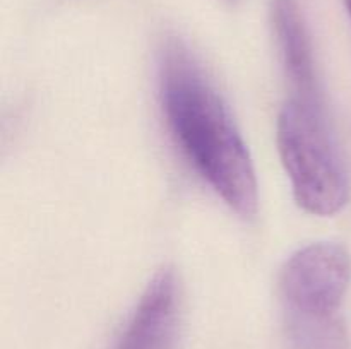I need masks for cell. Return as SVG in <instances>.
Returning a JSON list of instances; mask_svg holds the SVG:
<instances>
[{
    "label": "cell",
    "instance_id": "obj_1",
    "mask_svg": "<svg viewBox=\"0 0 351 349\" xmlns=\"http://www.w3.org/2000/svg\"><path fill=\"white\" fill-rule=\"evenodd\" d=\"M160 98L168 129L199 177L242 218L259 205L256 168L228 106L180 38L160 51Z\"/></svg>",
    "mask_w": 351,
    "mask_h": 349
},
{
    "label": "cell",
    "instance_id": "obj_2",
    "mask_svg": "<svg viewBox=\"0 0 351 349\" xmlns=\"http://www.w3.org/2000/svg\"><path fill=\"white\" fill-rule=\"evenodd\" d=\"M276 142L297 204L308 214H338L350 201V181L324 98L290 96L278 115Z\"/></svg>",
    "mask_w": 351,
    "mask_h": 349
},
{
    "label": "cell",
    "instance_id": "obj_3",
    "mask_svg": "<svg viewBox=\"0 0 351 349\" xmlns=\"http://www.w3.org/2000/svg\"><path fill=\"white\" fill-rule=\"evenodd\" d=\"M351 284V255L335 242H317L298 248L280 274L283 310L341 311Z\"/></svg>",
    "mask_w": 351,
    "mask_h": 349
},
{
    "label": "cell",
    "instance_id": "obj_4",
    "mask_svg": "<svg viewBox=\"0 0 351 349\" xmlns=\"http://www.w3.org/2000/svg\"><path fill=\"white\" fill-rule=\"evenodd\" d=\"M180 320V286L171 267L147 283L115 349H171Z\"/></svg>",
    "mask_w": 351,
    "mask_h": 349
},
{
    "label": "cell",
    "instance_id": "obj_5",
    "mask_svg": "<svg viewBox=\"0 0 351 349\" xmlns=\"http://www.w3.org/2000/svg\"><path fill=\"white\" fill-rule=\"evenodd\" d=\"M271 14L291 96L307 99L324 98L311 34L298 0H273Z\"/></svg>",
    "mask_w": 351,
    "mask_h": 349
},
{
    "label": "cell",
    "instance_id": "obj_6",
    "mask_svg": "<svg viewBox=\"0 0 351 349\" xmlns=\"http://www.w3.org/2000/svg\"><path fill=\"white\" fill-rule=\"evenodd\" d=\"M285 318L295 349H350L339 311L322 313L285 310Z\"/></svg>",
    "mask_w": 351,
    "mask_h": 349
},
{
    "label": "cell",
    "instance_id": "obj_7",
    "mask_svg": "<svg viewBox=\"0 0 351 349\" xmlns=\"http://www.w3.org/2000/svg\"><path fill=\"white\" fill-rule=\"evenodd\" d=\"M345 5H346V10H348V14H350V19H351V0H345Z\"/></svg>",
    "mask_w": 351,
    "mask_h": 349
}]
</instances>
